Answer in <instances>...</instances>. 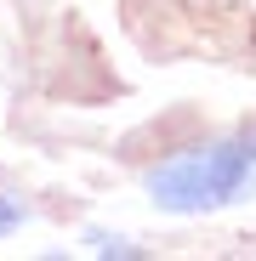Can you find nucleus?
<instances>
[{
	"label": "nucleus",
	"mask_w": 256,
	"mask_h": 261,
	"mask_svg": "<svg viewBox=\"0 0 256 261\" xmlns=\"http://www.w3.org/2000/svg\"><path fill=\"white\" fill-rule=\"evenodd\" d=\"M250 148H256V142H250Z\"/></svg>",
	"instance_id": "obj_4"
},
{
	"label": "nucleus",
	"mask_w": 256,
	"mask_h": 261,
	"mask_svg": "<svg viewBox=\"0 0 256 261\" xmlns=\"http://www.w3.org/2000/svg\"><path fill=\"white\" fill-rule=\"evenodd\" d=\"M250 182H256V148L250 142H205V148H188V153H171L165 165L148 170L154 204L177 210V216L217 210V204L239 199Z\"/></svg>",
	"instance_id": "obj_1"
},
{
	"label": "nucleus",
	"mask_w": 256,
	"mask_h": 261,
	"mask_svg": "<svg viewBox=\"0 0 256 261\" xmlns=\"http://www.w3.org/2000/svg\"><path fill=\"white\" fill-rule=\"evenodd\" d=\"M91 250H97V255H137L125 239H108V233H91Z\"/></svg>",
	"instance_id": "obj_3"
},
{
	"label": "nucleus",
	"mask_w": 256,
	"mask_h": 261,
	"mask_svg": "<svg viewBox=\"0 0 256 261\" xmlns=\"http://www.w3.org/2000/svg\"><path fill=\"white\" fill-rule=\"evenodd\" d=\"M17 227H23V204L0 193V239H6V233H17Z\"/></svg>",
	"instance_id": "obj_2"
}]
</instances>
